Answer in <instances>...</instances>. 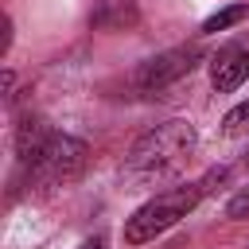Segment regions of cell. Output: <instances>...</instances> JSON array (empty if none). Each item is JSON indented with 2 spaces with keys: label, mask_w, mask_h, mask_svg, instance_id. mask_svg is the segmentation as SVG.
<instances>
[{
  "label": "cell",
  "mask_w": 249,
  "mask_h": 249,
  "mask_svg": "<svg viewBox=\"0 0 249 249\" xmlns=\"http://www.w3.org/2000/svg\"><path fill=\"white\" fill-rule=\"evenodd\" d=\"M16 152L19 160L31 167V179L39 187H62L70 179L82 175L86 167V144L78 136H66V132H51L35 121H23L19 124V136H16Z\"/></svg>",
  "instance_id": "6da1fadb"
},
{
  "label": "cell",
  "mask_w": 249,
  "mask_h": 249,
  "mask_svg": "<svg viewBox=\"0 0 249 249\" xmlns=\"http://www.w3.org/2000/svg\"><path fill=\"white\" fill-rule=\"evenodd\" d=\"M198 144V132L191 121H163L156 128H148L144 136H136V144L124 156V171L128 175H167L175 167H183V160H191Z\"/></svg>",
  "instance_id": "7a4b0ae2"
},
{
  "label": "cell",
  "mask_w": 249,
  "mask_h": 249,
  "mask_svg": "<svg viewBox=\"0 0 249 249\" xmlns=\"http://www.w3.org/2000/svg\"><path fill=\"white\" fill-rule=\"evenodd\" d=\"M206 195V183H187V187H171V191H160L156 198H148L144 206L132 210V218H124V241L128 245H144V241H156L163 230H171L175 222H183Z\"/></svg>",
  "instance_id": "3957f363"
},
{
  "label": "cell",
  "mask_w": 249,
  "mask_h": 249,
  "mask_svg": "<svg viewBox=\"0 0 249 249\" xmlns=\"http://www.w3.org/2000/svg\"><path fill=\"white\" fill-rule=\"evenodd\" d=\"M202 58H206V54H202V47H171V51H163V54L148 58V62L136 70V86H140L144 93H156V89L171 86L175 78L191 74Z\"/></svg>",
  "instance_id": "277c9868"
},
{
  "label": "cell",
  "mask_w": 249,
  "mask_h": 249,
  "mask_svg": "<svg viewBox=\"0 0 249 249\" xmlns=\"http://www.w3.org/2000/svg\"><path fill=\"white\" fill-rule=\"evenodd\" d=\"M245 78H249V35L226 43V47L210 58V86H214L218 93H233Z\"/></svg>",
  "instance_id": "5b68a950"
},
{
  "label": "cell",
  "mask_w": 249,
  "mask_h": 249,
  "mask_svg": "<svg viewBox=\"0 0 249 249\" xmlns=\"http://www.w3.org/2000/svg\"><path fill=\"white\" fill-rule=\"evenodd\" d=\"M245 16H249V4H233V8H222V12H214V16L202 23V35H218V31H226V27L241 23Z\"/></svg>",
  "instance_id": "8992f818"
},
{
  "label": "cell",
  "mask_w": 249,
  "mask_h": 249,
  "mask_svg": "<svg viewBox=\"0 0 249 249\" xmlns=\"http://www.w3.org/2000/svg\"><path fill=\"white\" fill-rule=\"evenodd\" d=\"M249 124V101H241V105H233L226 117H222V132L226 136H233V132H241Z\"/></svg>",
  "instance_id": "52a82bcc"
},
{
  "label": "cell",
  "mask_w": 249,
  "mask_h": 249,
  "mask_svg": "<svg viewBox=\"0 0 249 249\" xmlns=\"http://www.w3.org/2000/svg\"><path fill=\"white\" fill-rule=\"evenodd\" d=\"M245 214H249V191L233 195V202L226 206V218H245Z\"/></svg>",
  "instance_id": "ba28073f"
},
{
  "label": "cell",
  "mask_w": 249,
  "mask_h": 249,
  "mask_svg": "<svg viewBox=\"0 0 249 249\" xmlns=\"http://www.w3.org/2000/svg\"><path fill=\"white\" fill-rule=\"evenodd\" d=\"M82 249H105V237H101V233H93V237H86V241H82Z\"/></svg>",
  "instance_id": "9c48e42d"
},
{
  "label": "cell",
  "mask_w": 249,
  "mask_h": 249,
  "mask_svg": "<svg viewBox=\"0 0 249 249\" xmlns=\"http://www.w3.org/2000/svg\"><path fill=\"white\" fill-rule=\"evenodd\" d=\"M245 167H249V156H245Z\"/></svg>",
  "instance_id": "30bf717a"
}]
</instances>
